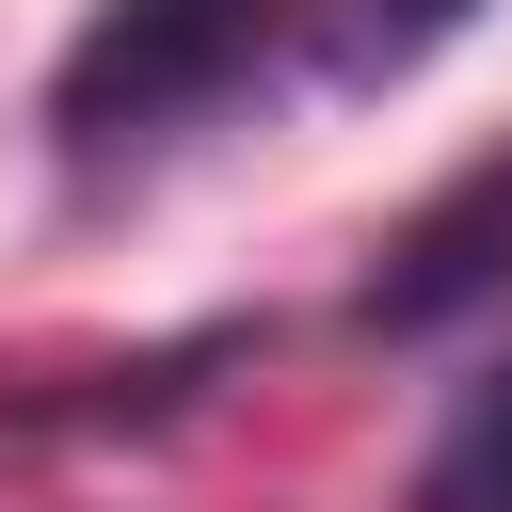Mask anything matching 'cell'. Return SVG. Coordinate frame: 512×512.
Returning a JSON list of instances; mask_svg holds the SVG:
<instances>
[{"label":"cell","instance_id":"cell-4","mask_svg":"<svg viewBox=\"0 0 512 512\" xmlns=\"http://www.w3.org/2000/svg\"><path fill=\"white\" fill-rule=\"evenodd\" d=\"M464 16H480V0H320V64H336V80H400V64H432Z\"/></svg>","mask_w":512,"mask_h":512},{"label":"cell","instance_id":"cell-3","mask_svg":"<svg viewBox=\"0 0 512 512\" xmlns=\"http://www.w3.org/2000/svg\"><path fill=\"white\" fill-rule=\"evenodd\" d=\"M400 512H512V352L448 400V432L416 448V496Z\"/></svg>","mask_w":512,"mask_h":512},{"label":"cell","instance_id":"cell-2","mask_svg":"<svg viewBox=\"0 0 512 512\" xmlns=\"http://www.w3.org/2000/svg\"><path fill=\"white\" fill-rule=\"evenodd\" d=\"M496 288H512V160L448 176V192L384 240V272H368V336H432V320H464V304H496Z\"/></svg>","mask_w":512,"mask_h":512},{"label":"cell","instance_id":"cell-1","mask_svg":"<svg viewBox=\"0 0 512 512\" xmlns=\"http://www.w3.org/2000/svg\"><path fill=\"white\" fill-rule=\"evenodd\" d=\"M288 16H320V0H96L80 48H64V80H48V128H64L80 160L176 144L192 112H224V96L288 48Z\"/></svg>","mask_w":512,"mask_h":512}]
</instances>
